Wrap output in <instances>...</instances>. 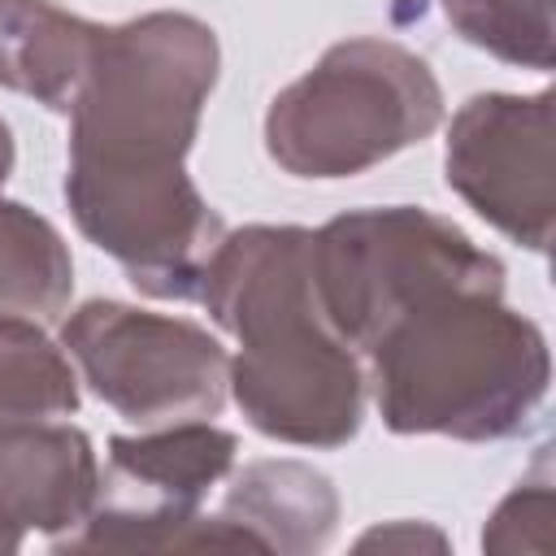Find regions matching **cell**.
Listing matches in <instances>:
<instances>
[{
	"instance_id": "obj_1",
	"label": "cell",
	"mask_w": 556,
	"mask_h": 556,
	"mask_svg": "<svg viewBox=\"0 0 556 556\" xmlns=\"http://www.w3.org/2000/svg\"><path fill=\"white\" fill-rule=\"evenodd\" d=\"M217 65V35L191 13L161 9L100 26L91 70L65 113V204L152 300H195L226 235L187 174Z\"/></svg>"
},
{
	"instance_id": "obj_2",
	"label": "cell",
	"mask_w": 556,
	"mask_h": 556,
	"mask_svg": "<svg viewBox=\"0 0 556 556\" xmlns=\"http://www.w3.org/2000/svg\"><path fill=\"white\" fill-rule=\"evenodd\" d=\"M308 239L304 226L226 230L195 300L239 343L230 395L248 426L291 447H343L365 417V369L317 308Z\"/></svg>"
},
{
	"instance_id": "obj_3",
	"label": "cell",
	"mask_w": 556,
	"mask_h": 556,
	"mask_svg": "<svg viewBox=\"0 0 556 556\" xmlns=\"http://www.w3.org/2000/svg\"><path fill=\"white\" fill-rule=\"evenodd\" d=\"M365 387L391 434L460 443L513 439L547 400L552 356L543 330L504 304V291H443L361 352Z\"/></svg>"
},
{
	"instance_id": "obj_4",
	"label": "cell",
	"mask_w": 556,
	"mask_h": 556,
	"mask_svg": "<svg viewBox=\"0 0 556 556\" xmlns=\"http://www.w3.org/2000/svg\"><path fill=\"white\" fill-rule=\"evenodd\" d=\"M443 122L434 70L391 39H343L282 87L265 113V152L291 178H352L421 143Z\"/></svg>"
},
{
	"instance_id": "obj_5",
	"label": "cell",
	"mask_w": 556,
	"mask_h": 556,
	"mask_svg": "<svg viewBox=\"0 0 556 556\" xmlns=\"http://www.w3.org/2000/svg\"><path fill=\"white\" fill-rule=\"evenodd\" d=\"M313 295L330 330L361 356L382 326L443 291H504L500 256L456 222L391 204L330 217L308 239Z\"/></svg>"
},
{
	"instance_id": "obj_6",
	"label": "cell",
	"mask_w": 556,
	"mask_h": 556,
	"mask_svg": "<svg viewBox=\"0 0 556 556\" xmlns=\"http://www.w3.org/2000/svg\"><path fill=\"white\" fill-rule=\"evenodd\" d=\"M239 439L213 421L113 434L91 513L61 534L56 552H195L248 547L235 526L204 517V500L230 478Z\"/></svg>"
},
{
	"instance_id": "obj_7",
	"label": "cell",
	"mask_w": 556,
	"mask_h": 556,
	"mask_svg": "<svg viewBox=\"0 0 556 556\" xmlns=\"http://www.w3.org/2000/svg\"><path fill=\"white\" fill-rule=\"evenodd\" d=\"M61 348L117 417L148 430L208 421L230 395V356L208 330L122 300L78 304L61 321Z\"/></svg>"
},
{
	"instance_id": "obj_8",
	"label": "cell",
	"mask_w": 556,
	"mask_h": 556,
	"mask_svg": "<svg viewBox=\"0 0 556 556\" xmlns=\"http://www.w3.org/2000/svg\"><path fill=\"white\" fill-rule=\"evenodd\" d=\"M443 174L486 226L530 252H547L556 222L552 91L469 96L447 126Z\"/></svg>"
},
{
	"instance_id": "obj_9",
	"label": "cell",
	"mask_w": 556,
	"mask_h": 556,
	"mask_svg": "<svg viewBox=\"0 0 556 556\" xmlns=\"http://www.w3.org/2000/svg\"><path fill=\"white\" fill-rule=\"evenodd\" d=\"M100 460L70 421H0V552L70 534L96 500Z\"/></svg>"
},
{
	"instance_id": "obj_10",
	"label": "cell",
	"mask_w": 556,
	"mask_h": 556,
	"mask_svg": "<svg viewBox=\"0 0 556 556\" xmlns=\"http://www.w3.org/2000/svg\"><path fill=\"white\" fill-rule=\"evenodd\" d=\"M217 517L243 534L248 552L308 556L339 526V491L304 460H252L226 486Z\"/></svg>"
},
{
	"instance_id": "obj_11",
	"label": "cell",
	"mask_w": 556,
	"mask_h": 556,
	"mask_svg": "<svg viewBox=\"0 0 556 556\" xmlns=\"http://www.w3.org/2000/svg\"><path fill=\"white\" fill-rule=\"evenodd\" d=\"M100 26L52 0H0V87L70 113L96 56Z\"/></svg>"
},
{
	"instance_id": "obj_12",
	"label": "cell",
	"mask_w": 556,
	"mask_h": 556,
	"mask_svg": "<svg viewBox=\"0 0 556 556\" xmlns=\"http://www.w3.org/2000/svg\"><path fill=\"white\" fill-rule=\"evenodd\" d=\"M74 261L61 230L0 195V321L48 326L70 308Z\"/></svg>"
},
{
	"instance_id": "obj_13",
	"label": "cell",
	"mask_w": 556,
	"mask_h": 556,
	"mask_svg": "<svg viewBox=\"0 0 556 556\" xmlns=\"http://www.w3.org/2000/svg\"><path fill=\"white\" fill-rule=\"evenodd\" d=\"M78 408V374L43 326L0 321V421H65Z\"/></svg>"
},
{
	"instance_id": "obj_14",
	"label": "cell",
	"mask_w": 556,
	"mask_h": 556,
	"mask_svg": "<svg viewBox=\"0 0 556 556\" xmlns=\"http://www.w3.org/2000/svg\"><path fill=\"white\" fill-rule=\"evenodd\" d=\"M456 35L508 65L552 70L556 22L552 0H439Z\"/></svg>"
},
{
	"instance_id": "obj_15",
	"label": "cell",
	"mask_w": 556,
	"mask_h": 556,
	"mask_svg": "<svg viewBox=\"0 0 556 556\" xmlns=\"http://www.w3.org/2000/svg\"><path fill=\"white\" fill-rule=\"evenodd\" d=\"M552 513H556V491L552 473L539 469V478L517 482L491 513L482 530L486 552H547L552 547Z\"/></svg>"
},
{
	"instance_id": "obj_16",
	"label": "cell",
	"mask_w": 556,
	"mask_h": 556,
	"mask_svg": "<svg viewBox=\"0 0 556 556\" xmlns=\"http://www.w3.org/2000/svg\"><path fill=\"white\" fill-rule=\"evenodd\" d=\"M356 547H361V552H369V547H400V552L434 547V552H443V547H447V539H443V530H434V526L391 521V526H374L369 534H361V539H356Z\"/></svg>"
},
{
	"instance_id": "obj_17",
	"label": "cell",
	"mask_w": 556,
	"mask_h": 556,
	"mask_svg": "<svg viewBox=\"0 0 556 556\" xmlns=\"http://www.w3.org/2000/svg\"><path fill=\"white\" fill-rule=\"evenodd\" d=\"M13 156H17V152H13V130H9V122L0 117V182L13 174Z\"/></svg>"
}]
</instances>
